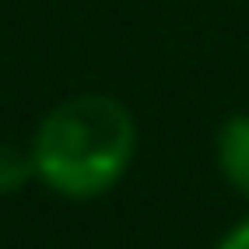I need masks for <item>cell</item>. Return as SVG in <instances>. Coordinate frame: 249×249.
<instances>
[{
	"label": "cell",
	"instance_id": "cell-1",
	"mask_svg": "<svg viewBox=\"0 0 249 249\" xmlns=\"http://www.w3.org/2000/svg\"><path fill=\"white\" fill-rule=\"evenodd\" d=\"M136 153V123L123 101L88 92L61 101L35 131L31 162L61 197H96L127 171Z\"/></svg>",
	"mask_w": 249,
	"mask_h": 249
},
{
	"label": "cell",
	"instance_id": "cell-2",
	"mask_svg": "<svg viewBox=\"0 0 249 249\" xmlns=\"http://www.w3.org/2000/svg\"><path fill=\"white\" fill-rule=\"evenodd\" d=\"M219 162H223L228 179L241 193H249V114L232 118L223 127V136H219Z\"/></svg>",
	"mask_w": 249,
	"mask_h": 249
},
{
	"label": "cell",
	"instance_id": "cell-3",
	"mask_svg": "<svg viewBox=\"0 0 249 249\" xmlns=\"http://www.w3.org/2000/svg\"><path fill=\"white\" fill-rule=\"evenodd\" d=\"M219 249H249V223H241V228H236V232H232Z\"/></svg>",
	"mask_w": 249,
	"mask_h": 249
}]
</instances>
